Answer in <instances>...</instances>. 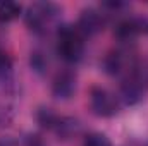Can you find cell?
<instances>
[{
  "mask_svg": "<svg viewBox=\"0 0 148 146\" xmlns=\"http://www.w3.org/2000/svg\"><path fill=\"white\" fill-rule=\"evenodd\" d=\"M47 65H48V60L45 59L43 53H40V52L31 53V67H33L36 72H45Z\"/></svg>",
  "mask_w": 148,
  "mask_h": 146,
  "instance_id": "13",
  "label": "cell"
},
{
  "mask_svg": "<svg viewBox=\"0 0 148 146\" xmlns=\"http://www.w3.org/2000/svg\"><path fill=\"white\" fill-rule=\"evenodd\" d=\"M0 146H16V143L12 141V139H0Z\"/></svg>",
  "mask_w": 148,
  "mask_h": 146,
  "instance_id": "14",
  "label": "cell"
},
{
  "mask_svg": "<svg viewBox=\"0 0 148 146\" xmlns=\"http://www.w3.org/2000/svg\"><path fill=\"white\" fill-rule=\"evenodd\" d=\"M35 117H36L38 124L41 127L48 129V131H53L57 122H59V119H60V115H57L52 108H45V107H40L36 110V113H35Z\"/></svg>",
  "mask_w": 148,
  "mask_h": 146,
  "instance_id": "11",
  "label": "cell"
},
{
  "mask_svg": "<svg viewBox=\"0 0 148 146\" xmlns=\"http://www.w3.org/2000/svg\"><path fill=\"white\" fill-rule=\"evenodd\" d=\"M103 26H105V14L95 7L83 9L77 17V24H76L77 31L84 38L97 36L98 33L103 31Z\"/></svg>",
  "mask_w": 148,
  "mask_h": 146,
  "instance_id": "7",
  "label": "cell"
},
{
  "mask_svg": "<svg viewBox=\"0 0 148 146\" xmlns=\"http://www.w3.org/2000/svg\"><path fill=\"white\" fill-rule=\"evenodd\" d=\"M77 91V76L71 69H62L52 79V96L59 102L71 100Z\"/></svg>",
  "mask_w": 148,
  "mask_h": 146,
  "instance_id": "6",
  "label": "cell"
},
{
  "mask_svg": "<svg viewBox=\"0 0 148 146\" xmlns=\"http://www.w3.org/2000/svg\"><path fill=\"white\" fill-rule=\"evenodd\" d=\"M148 95V62L138 60L134 69L121 79L119 98L126 105H136Z\"/></svg>",
  "mask_w": 148,
  "mask_h": 146,
  "instance_id": "2",
  "label": "cell"
},
{
  "mask_svg": "<svg viewBox=\"0 0 148 146\" xmlns=\"http://www.w3.org/2000/svg\"><path fill=\"white\" fill-rule=\"evenodd\" d=\"M90 108L97 117L109 119L119 113L121 110V98L114 91L103 86H93L90 89Z\"/></svg>",
  "mask_w": 148,
  "mask_h": 146,
  "instance_id": "5",
  "label": "cell"
},
{
  "mask_svg": "<svg viewBox=\"0 0 148 146\" xmlns=\"http://www.w3.org/2000/svg\"><path fill=\"white\" fill-rule=\"evenodd\" d=\"M57 41H55V50L57 55L67 62V64H77L83 55H84V46H86V38L83 36L77 28L73 24H64L57 29Z\"/></svg>",
  "mask_w": 148,
  "mask_h": 146,
  "instance_id": "3",
  "label": "cell"
},
{
  "mask_svg": "<svg viewBox=\"0 0 148 146\" xmlns=\"http://www.w3.org/2000/svg\"><path fill=\"white\" fill-rule=\"evenodd\" d=\"M60 16H62V9L57 3H52V2H35V3H31L26 9L24 23H26V26L33 33L47 35L53 28H57V29L60 28V26H57Z\"/></svg>",
  "mask_w": 148,
  "mask_h": 146,
  "instance_id": "1",
  "label": "cell"
},
{
  "mask_svg": "<svg viewBox=\"0 0 148 146\" xmlns=\"http://www.w3.org/2000/svg\"><path fill=\"white\" fill-rule=\"evenodd\" d=\"M12 67L14 64L10 55L3 48H0V86L2 88H9L12 84Z\"/></svg>",
  "mask_w": 148,
  "mask_h": 146,
  "instance_id": "10",
  "label": "cell"
},
{
  "mask_svg": "<svg viewBox=\"0 0 148 146\" xmlns=\"http://www.w3.org/2000/svg\"><path fill=\"white\" fill-rule=\"evenodd\" d=\"M23 12V5L12 0H0V24H9L16 21Z\"/></svg>",
  "mask_w": 148,
  "mask_h": 146,
  "instance_id": "9",
  "label": "cell"
},
{
  "mask_svg": "<svg viewBox=\"0 0 148 146\" xmlns=\"http://www.w3.org/2000/svg\"><path fill=\"white\" fill-rule=\"evenodd\" d=\"M147 146H148V145H147Z\"/></svg>",
  "mask_w": 148,
  "mask_h": 146,
  "instance_id": "15",
  "label": "cell"
},
{
  "mask_svg": "<svg viewBox=\"0 0 148 146\" xmlns=\"http://www.w3.org/2000/svg\"><path fill=\"white\" fill-rule=\"evenodd\" d=\"M140 33H145V21H140L136 17H126L114 28V36L119 40L121 45H129Z\"/></svg>",
  "mask_w": 148,
  "mask_h": 146,
  "instance_id": "8",
  "label": "cell"
},
{
  "mask_svg": "<svg viewBox=\"0 0 148 146\" xmlns=\"http://www.w3.org/2000/svg\"><path fill=\"white\" fill-rule=\"evenodd\" d=\"M83 146H112V141L103 132H90L84 136Z\"/></svg>",
  "mask_w": 148,
  "mask_h": 146,
  "instance_id": "12",
  "label": "cell"
},
{
  "mask_svg": "<svg viewBox=\"0 0 148 146\" xmlns=\"http://www.w3.org/2000/svg\"><path fill=\"white\" fill-rule=\"evenodd\" d=\"M138 57L129 45H121L110 50L103 59V71L114 77H126L138 64Z\"/></svg>",
  "mask_w": 148,
  "mask_h": 146,
  "instance_id": "4",
  "label": "cell"
}]
</instances>
